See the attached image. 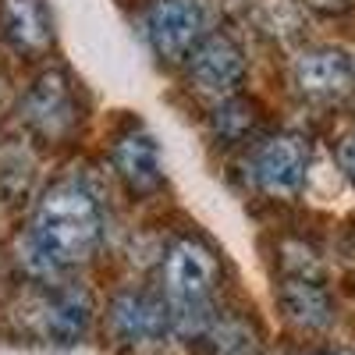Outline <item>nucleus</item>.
I'll use <instances>...</instances> for the list:
<instances>
[{"label":"nucleus","mask_w":355,"mask_h":355,"mask_svg":"<svg viewBox=\"0 0 355 355\" xmlns=\"http://www.w3.org/2000/svg\"><path fill=\"white\" fill-rule=\"evenodd\" d=\"M100 234H103L100 202L78 182H61L36 206L33 234H28V245L36 256H28L25 263L43 274L57 270V266L85 263L96 252Z\"/></svg>","instance_id":"nucleus-1"},{"label":"nucleus","mask_w":355,"mask_h":355,"mask_svg":"<svg viewBox=\"0 0 355 355\" xmlns=\"http://www.w3.org/2000/svg\"><path fill=\"white\" fill-rule=\"evenodd\" d=\"M206 28V8L199 0H153L146 11V36L164 61L189 57Z\"/></svg>","instance_id":"nucleus-2"},{"label":"nucleus","mask_w":355,"mask_h":355,"mask_svg":"<svg viewBox=\"0 0 355 355\" xmlns=\"http://www.w3.org/2000/svg\"><path fill=\"white\" fill-rule=\"evenodd\" d=\"M189 82L199 89L202 96L214 100H231L245 82V57L239 43L214 33L202 36L199 46L189 53Z\"/></svg>","instance_id":"nucleus-3"},{"label":"nucleus","mask_w":355,"mask_h":355,"mask_svg":"<svg viewBox=\"0 0 355 355\" xmlns=\"http://www.w3.org/2000/svg\"><path fill=\"white\" fill-rule=\"evenodd\" d=\"M306 171H309V146L299 135H288V132L270 135L256 150V160H252L256 185L266 196H277V199H288L299 192L306 182Z\"/></svg>","instance_id":"nucleus-4"},{"label":"nucleus","mask_w":355,"mask_h":355,"mask_svg":"<svg viewBox=\"0 0 355 355\" xmlns=\"http://www.w3.org/2000/svg\"><path fill=\"white\" fill-rule=\"evenodd\" d=\"M25 121L46 139H61L78 121V103H75V85L61 71H46L33 82L25 93Z\"/></svg>","instance_id":"nucleus-5"},{"label":"nucleus","mask_w":355,"mask_h":355,"mask_svg":"<svg viewBox=\"0 0 355 355\" xmlns=\"http://www.w3.org/2000/svg\"><path fill=\"white\" fill-rule=\"evenodd\" d=\"M352 82H355V61H352V53H345L338 46L306 50L299 61H295V85H299L306 96L334 100V96L348 93Z\"/></svg>","instance_id":"nucleus-6"},{"label":"nucleus","mask_w":355,"mask_h":355,"mask_svg":"<svg viewBox=\"0 0 355 355\" xmlns=\"http://www.w3.org/2000/svg\"><path fill=\"white\" fill-rule=\"evenodd\" d=\"M110 160L117 167V174L128 182L132 192H150L160 185V178H164V164H160V146L157 139L132 125L128 132H121L114 139V150H110Z\"/></svg>","instance_id":"nucleus-7"},{"label":"nucleus","mask_w":355,"mask_h":355,"mask_svg":"<svg viewBox=\"0 0 355 355\" xmlns=\"http://www.w3.org/2000/svg\"><path fill=\"white\" fill-rule=\"evenodd\" d=\"M110 323L125 341H153L171 331V309L146 291H121L110 306Z\"/></svg>","instance_id":"nucleus-8"},{"label":"nucleus","mask_w":355,"mask_h":355,"mask_svg":"<svg viewBox=\"0 0 355 355\" xmlns=\"http://www.w3.org/2000/svg\"><path fill=\"white\" fill-rule=\"evenodd\" d=\"M0 33L15 50H46L53 40V18L46 11V0H0Z\"/></svg>","instance_id":"nucleus-9"},{"label":"nucleus","mask_w":355,"mask_h":355,"mask_svg":"<svg viewBox=\"0 0 355 355\" xmlns=\"http://www.w3.org/2000/svg\"><path fill=\"white\" fill-rule=\"evenodd\" d=\"M40 327H43V338L57 341V345H75L85 327H89V316H93V306H89V299L82 291L75 288H61V291H53L43 299L40 306Z\"/></svg>","instance_id":"nucleus-10"},{"label":"nucleus","mask_w":355,"mask_h":355,"mask_svg":"<svg viewBox=\"0 0 355 355\" xmlns=\"http://www.w3.org/2000/svg\"><path fill=\"white\" fill-rule=\"evenodd\" d=\"M281 306H284V316L295 320L299 327H327L334 320L327 291L313 281H284L281 284Z\"/></svg>","instance_id":"nucleus-11"},{"label":"nucleus","mask_w":355,"mask_h":355,"mask_svg":"<svg viewBox=\"0 0 355 355\" xmlns=\"http://www.w3.org/2000/svg\"><path fill=\"white\" fill-rule=\"evenodd\" d=\"M256 341L249 334L245 323H227L217 331V355H252Z\"/></svg>","instance_id":"nucleus-12"},{"label":"nucleus","mask_w":355,"mask_h":355,"mask_svg":"<svg viewBox=\"0 0 355 355\" xmlns=\"http://www.w3.org/2000/svg\"><path fill=\"white\" fill-rule=\"evenodd\" d=\"M249 125H252V110H249L245 103H239V100H224V107L217 110V128H220V135L234 139V135H242Z\"/></svg>","instance_id":"nucleus-13"},{"label":"nucleus","mask_w":355,"mask_h":355,"mask_svg":"<svg viewBox=\"0 0 355 355\" xmlns=\"http://www.w3.org/2000/svg\"><path fill=\"white\" fill-rule=\"evenodd\" d=\"M338 164H341L345 178H348V182L355 185V135L341 139V146H338Z\"/></svg>","instance_id":"nucleus-14"}]
</instances>
